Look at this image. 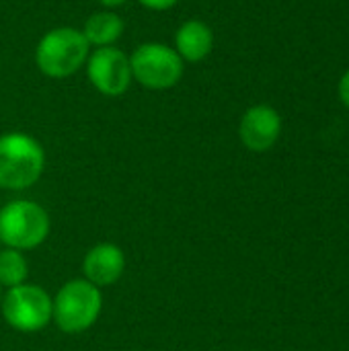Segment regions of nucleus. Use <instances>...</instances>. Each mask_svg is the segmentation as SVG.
Masks as SVG:
<instances>
[{
    "label": "nucleus",
    "instance_id": "nucleus-7",
    "mask_svg": "<svg viewBox=\"0 0 349 351\" xmlns=\"http://www.w3.org/2000/svg\"><path fill=\"white\" fill-rule=\"evenodd\" d=\"M84 72H86L91 86L99 95L109 97V99L123 97L134 84L132 68H130V53H125L117 45L91 49L88 60L84 64Z\"/></svg>",
    "mask_w": 349,
    "mask_h": 351
},
{
    "label": "nucleus",
    "instance_id": "nucleus-14",
    "mask_svg": "<svg viewBox=\"0 0 349 351\" xmlns=\"http://www.w3.org/2000/svg\"><path fill=\"white\" fill-rule=\"evenodd\" d=\"M337 95H339V101L344 103V107L349 109V68L344 72V76L339 78V84H337Z\"/></svg>",
    "mask_w": 349,
    "mask_h": 351
},
{
    "label": "nucleus",
    "instance_id": "nucleus-6",
    "mask_svg": "<svg viewBox=\"0 0 349 351\" xmlns=\"http://www.w3.org/2000/svg\"><path fill=\"white\" fill-rule=\"evenodd\" d=\"M51 296L35 284H21L6 290L0 308L2 317L19 333H37L51 323Z\"/></svg>",
    "mask_w": 349,
    "mask_h": 351
},
{
    "label": "nucleus",
    "instance_id": "nucleus-16",
    "mask_svg": "<svg viewBox=\"0 0 349 351\" xmlns=\"http://www.w3.org/2000/svg\"><path fill=\"white\" fill-rule=\"evenodd\" d=\"M0 302H2V288H0Z\"/></svg>",
    "mask_w": 349,
    "mask_h": 351
},
{
    "label": "nucleus",
    "instance_id": "nucleus-4",
    "mask_svg": "<svg viewBox=\"0 0 349 351\" xmlns=\"http://www.w3.org/2000/svg\"><path fill=\"white\" fill-rule=\"evenodd\" d=\"M132 78L146 90L175 88L185 74V62L165 41H144L130 53Z\"/></svg>",
    "mask_w": 349,
    "mask_h": 351
},
{
    "label": "nucleus",
    "instance_id": "nucleus-2",
    "mask_svg": "<svg viewBox=\"0 0 349 351\" xmlns=\"http://www.w3.org/2000/svg\"><path fill=\"white\" fill-rule=\"evenodd\" d=\"M45 171L41 142L25 132L0 136V189L23 191L33 187Z\"/></svg>",
    "mask_w": 349,
    "mask_h": 351
},
{
    "label": "nucleus",
    "instance_id": "nucleus-10",
    "mask_svg": "<svg viewBox=\"0 0 349 351\" xmlns=\"http://www.w3.org/2000/svg\"><path fill=\"white\" fill-rule=\"evenodd\" d=\"M173 47L185 64H200L210 58L216 47L214 29L202 19H187L177 27Z\"/></svg>",
    "mask_w": 349,
    "mask_h": 351
},
{
    "label": "nucleus",
    "instance_id": "nucleus-3",
    "mask_svg": "<svg viewBox=\"0 0 349 351\" xmlns=\"http://www.w3.org/2000/svg\"><path fill=\"white\" fill-rule=\"evenodd\" d=\"M103 308L101 288L84 278L66 282L53 296L51 321L66 335H78L91 329Z\"/></svg>",
    "mask_w": 349,
    "mask_h": 351
},
{
    "label": "nucleus",
    "instance_id": "nucleus-12",
    "mask_svg": "<svg viewBox=\"0 0 349 351\" xmlns=\"http://www.w3.org/2000/svg\"><path fill=\"white\" fill-rule=\"evenodd\" d=\"M29 276V263L23 255V251L16 249H2L0 251V288H16L27 282Z\"/></svg>",
    "mask_w": 349,
    "mask_h": 351
},
{
    "label": "nucleus",
    "instance_id": "nucleus-1",
    "mask_svg": "<svg viewBox=\"0 0 349 351\" xmlns=\"http://www.w3.org/2000/svg\"><path fill=\"white\" fill-rule=\"evenodd\" d=\"M91 45L84 39L80 27L60 25L47 29L33 49L37 70L51 80H64L84 70Z\"/></svg>",
    "mask_w": 349,
    "mask_h": 351
},
{
    "label": "nucleus",
    "instance_id": "nucleus-15",
    "mask_svg": "<svg viewBox=\"0 0 349 351\" xmlns=\"http://www.w3.org/2000/svg\"><path fill=\"white\" fill-rule=\"evenodd\" d=\"M101 8H107V10H117L119 6H123L128 0H97Z\"/></svg>",
    "mask_w": 349,
    "mask_h": 351
},
{
    "label": "nucleus",
    "instance_id": "nucleus-13",
    "mask_svg": "<svg viewBox=\"0 0 349 351\" xmlns=\"http://www.w3.org/2000/svg\"><path fill=\"white\" fill-rule=\"evenodd\" d=\"M142 8L146 10H152V12H165V10H171L175 8L181 0H136Z\"/></svg>",
    "mask_w": 349,
    "mask_h": 351
},
{
    "label": "nucleus",
    "instance_id": "nucleus-5",
    "mask_svg": "<svg viewBox=\"0 0 349 351\" xmlns=\"http://www.w3.org/2000/svg\"><path fill=\"white\" fill-rule=\"evenodd\" d=\"M49 214L31 199H14L0 210V243L8 249H37L49 237Z\"/></svg>",
    "mask_w": 349,
    "mask_h": 351
},
{
    "label": "nucleus",
    "instance_id": "nucleus-17",
    "mask_svg": "<svg viewBox=\"0 0 349 351\" xmlns=\"http://www.w3.org/2000/svg\"><path fill=\"white\" fill-rule=\"evenodd\" d=\"M348 158H349V154H348Z\"/></svg>",
    "mask_w": 349,
    "mask_h": 351
},
{
    "label": "nucleus",
    "instance_id": "nucleus-9",
    "mask_svg": "<svg viewBox=\"0 0 349 351\" xmlns=\"http://www.w3.org/2000/svg\"><path fill=\"white\" fill-rule=\"evenodd\" d=\"M125 271V255L121 247L113 243H99L95 245L82 261L84 280L97 288H107L119 282Z\"/></svg>",
    "mask_w": 349,
    "mask_h": 351
},
{
    "label": "nucleus",
    "instance_id": "nucleus-8",
    "mask_svg": "<svg viewBox=\"0 0 349 351\" xmlns=\"http://www.w3.org/2000/svg\"><path fill=\"white\" fill-rule=\"evenodd\" d=\"M282 115L276 107L267 103H257L245 109L239 121V138L241 144L251 152H267L272 150L282 136Z\"/></svg>",
    "mask_w": 349,
    "mask_h": 351
},
{
    "label": "nucleus",
    "instance_id": "nucleus-11",
    "mask_svg": "<svg viewBox=\"0 0 349 351\" xmlns=\"http://www.w3.org/2000/svg\"><path fill=\"white\" fill-rule=\"evenodd\" d=\"M80 31H82L84 39L88 41L91 49L109 47V45H117V41L123 37L125 21L121 19V14H117V10L99 8L86 16Z\"/></svg>",
    "mask_w": 349,
    "mask_h": 351
}]
</instances>
